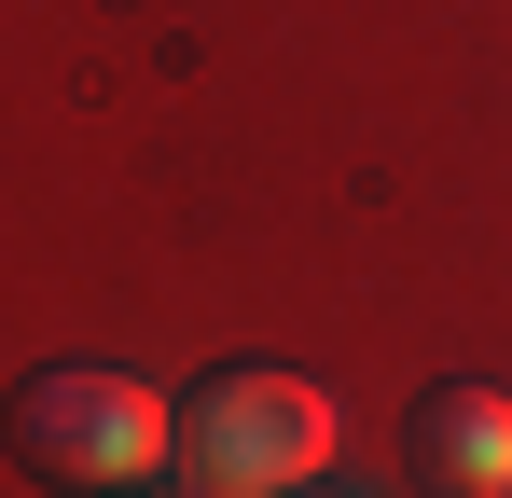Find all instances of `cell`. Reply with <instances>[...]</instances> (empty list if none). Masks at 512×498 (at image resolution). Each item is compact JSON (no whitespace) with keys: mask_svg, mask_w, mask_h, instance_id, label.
Masks as SVG:
<instances>
[{"mask_svg":"<svg viewBox=\"0 0 512 498\" xmlns=\"http://www.w3.org/2000/svg\"><path fill=\"white\" fill-rule=\"evenodd\" d=\"M333 388L291 360H222L208 388H180V485L194 498H291L333 471Z\"/></svg>","mask_w":512,"mask_h":498,"instance_id":"cell-2","label":"cell"},{"mask_svg":"<svg viewBox=\"0 0 512 498\" xmlns=\"http://www.w3.org/2000/svg\"><path fill=\"white\" fill-rule=\"evenodd\" d=\"M111 498H194V485H111Z\"/></svg>","mask_w":512,"mask_h":498,"instance_id":"cell-4","label":"cell"},{"mask_svg":"<svg viewBox=\"0 0 512 498\" xmlns=\"http://www.w3.org/2000/svg\"><path fill=\"white\" fill-rule=\"evenodd\" d=\"M0 443H14V471H42V485L111 498V485H153L180 457V402L139 388L125 360H42V374L0 402Z\"/></svg>","mask_w":512,"mask_h":498,"instance_id":"cell-1","label":"cell"},{"mask_svg":"<svg viewBox=\"0 0 512 498\" xmlns=\"http://www.w3.org/2000/svg\"><path fill=\"white\" fill-rule=\"evenodd\" d=\"M291 498H319V485H291Z\"/></svg>","mask_w":512,"mask_h":498,"instance_id":"cell-5","label":"cell"},{"mask_svg":"<svg viewBox=\"0 0 512 498\" xmlns=\"http://www.w3.org/2000/svg\"><path fill=\"white\" fill-rule=\"evenodd\" d=\"M402 457H416L429 498H512V388L443 374V388L416 402V429H402Z\"/></svg>","mask_w":512,"mask_h":498,"instance_id":"cell-3","label":"cell"}]
</instances>
